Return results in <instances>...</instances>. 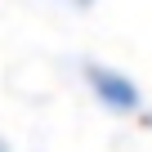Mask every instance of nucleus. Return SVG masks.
<instances>
[{
    "label": "nucleus",
    "mask_w": 152,
    "mask_h": 152,
    "mask_svg": "<svg viewBox=\"0 0 152 152\" xmlns=\"http://www.w3.org/2000/svg\"><path fill=\"white\" fill-rule=\"evenodd\" d=\"M81 85H85V94L94 99V107L107 112V116L134 121V116L148 112V94H143V85L134 81L125 67H116V63L85 58V63H81Z\"/></svg>",
    "instance_id": "f257e3e1"
},
{
    "label": "nucleus",
    "mask_w": 152,
    "mask_h": 152,
    "mask_svg": "<svg viewBox=\"0 0 152 152\" xmlns=\"http://www.w3.org/2000/svg\"><path fill=\"white\" fill-rule=\"evenodd\" d=\"M54 5H63V9H76V14H85V9H94L99 0H54Z\"/></svg>",
    "instance_id": "f03ea898"
},
{
    "label": "nucleus",
    "mask_w": 152,
    "mask_h": 152,
    "mask_svg": "<svg viewBox=\"0 0 152 152\" xmlns=\"http://www.w3.org/2000/svg\"><path fill=\"white\" fill-rule=\"evenodd\" d=\"M143 125H148V130H152V103H148V112H143Z\"/></svg>",
    "instance_id": "7ed1b4c3"
},
{
    "label": "nucleus",
    "mask_w": 152,
    "mask_h": 152,
    "mask_svg": "<svg viewBox=\"0 0 152 152\" xmlns=\"http://www.w3.org/2000/svg\"><path fill=\"white\" fill-rule=\"evenodd\" d=\"M0 152H14V148H9V139H5V134H0Z\"/></svg>",
    "instance_id": "20e7f679"
}]
</instances>
